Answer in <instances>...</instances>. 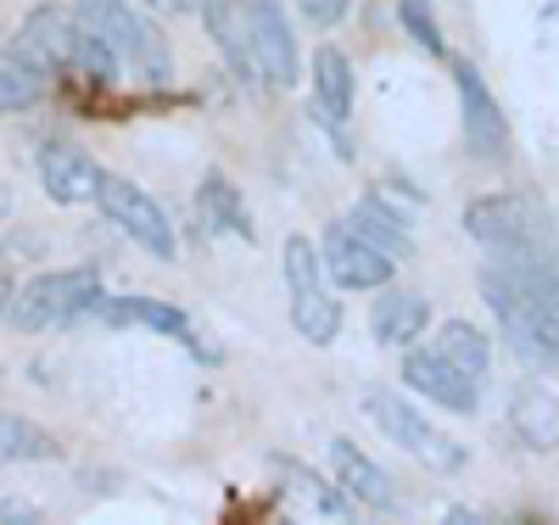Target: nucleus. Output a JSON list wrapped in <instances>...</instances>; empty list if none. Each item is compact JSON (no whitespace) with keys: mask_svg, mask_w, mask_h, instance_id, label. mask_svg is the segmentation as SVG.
Returning a JSON list of instances; mask_svg holds the SVG:
<instances>
[{"mask_svg":"<svg viewBox=\"0 0 559 525\" xmlns=\"http://www.w3.org/2000/svg\"><path fill=\"white\" fill-rule=\"evenodd\" d=\"M431 324V302L419 291H386L381 285V302H376V342L381 347H414L419 336H426Z\"/></svg>","mask_w":559,"mask_h":525,"instance_id":"16","label":"nucleus"},{"mask_svg":"<svg viewBox=\"0 0 559 525\" xmlns=\"http://www.w3.org/2000/svg\"><path fill=\"white\" fill-rule=\"evenodd\" d=\"M297 7H302V17H308V23L331 28V23H342V17H347L353 0H297Z\"/></svg>","mask_w":559,"mask_h":525,"instance_id":"25","label":"nucleus"},{"mask_svg":"<svg viewBox=\"0 0 559 525\" xmlns=\"http://www.w3.org/2000/svg\"><path fill=\"white\" fill-rule=\"evenodd\" d=\"M324 453H331V475H336V487H342L353 503L376 509V514H381V509H392V498H397V492H392V481H386V469H381V464H369L347 437H336Z\"/></svg>","mask_w":559,"mask_h":525,"instance_id":"14","label":"nucleus"},{"mask_svg":"<svg viewBox=\"0 0 559 525\" xmlns=\"http://www.w3.org/2000/svg\"><path fill=\"white\" fill-rule=\"evenodd\" d=\"M102 297V274L96 269H57V274H39L28 279L23 291L12 297L7 324L23 330V336H39V330H68L79 324Z\"/></svg>","mask_w":559,"mask_h":525,"instance_id":"2","label":"nucleus"},{"mask_svg":"<svg viewBox=\"0 0 559 525\" xmlns=\"http://www.w3.org/2000/svg\"><path fill=\"white\" fill-rule=\"evenodd\" d=\"M45 90H51V73L34 68L17 45H12V51H0V112H28V107H39Z\"/></svg>","mask_w":559,"mask_h":525,"instance_id":"20","label":"nucleus"},{"mask_svg":"<svg viewBox=\"0 0 559 525\" xmlns=\"http://www.w3.org/2000/svg\"><path fill=\"white\" fill-rule=\"evenodd\" d=\"M313 112L331 129H342L347 112H353V68H347V57L336 51V45H324V51L313 57Z\"/></svg>","mask_w":559,"mask_h":525,"instance_id":"17","label":"nucleus"},{"mask_svg":"<svg viewBox=\"0 0 559 525\" xmlns=\"http://www.w3.org/2000/svg\"><path fill=\"white\" fill-rule=\"evenodd\" d=\"M286 285H292V324L297 336L313 347H331L342 336V302L324 285V263L313 252L308 235H292L286 241Z\"/></svg>","mask_w":559,"mask_h":525,"instance_id":"3","label":"nucleus"},{"mask_svg":"<svg viewBox=\"0 0 559 525\" xmlns=\"http://www.w3.org/2000/svg\"><path fill=\"white\" fill-rule=\"evenodd\" d=\"M197 207H202V218H207L213 229H236L241 241H252V218H247L241 196H236V190H229L218 174H207V179H202V196H197Z\"/></svg>","mask_w":559,"mask_h":525,"instance_id":"22","label":"nucleus"},{"mask_svg":"<svg viewBox=\"0 0 559 525\" xmlns=\"http://www.w3.org/2000/svg\"><path fill=\"white\" fill-rule=\"evenodd\" d=\"M0 458H57V437H45L34 419H0Z\"/></svg>","mask_w":559,"mask_h":525,"instance_id":"23","label":"nucleus"},{"mask_svg":"<svg viewBox=\"0 0 559 525\" xmlns=\"http://www.w3.org/2000/svg\"><path fill=\"white\" fill-rule=\"evenodd\" d=\"M347 224L364 235V241L369 247H376V252H386L392 263H403L408 252H414V241H408V224H403V213H392L381 196H364L353 213H347Z\"/></svg>","mask_w":559,"mask_h":525,"instance_id":"18","label":"nucleus"},{"mask_svg":"<svg viewBox=\"0 0 559 525\" xmlns=\"http://www.w3.org/2000/svg\"><path fill=\"white\" fill-rule=\"evenodd\" d=\"M509 431L532 453H554L559 448V397L548 386H521L509 397Z\"/></svg>","mask_w":559,"mask_h":525,"instance_id":"15","label":"nucleus"},{"mask_svg":"<svg viewBox=\"0 0 559 525\" xmlns=\"http://www.w3.org/2000/svg\"><path fill=\"white\" fill-rule=\"evenodd\" d=\"M102 163L90 157L84 146H73V140H51V146L39 152V184L45 196H51L57 207H84L102 196Z\"/></svg>","mask_w":559,"mask_h":525,"instance_id":"11","label":"nucleus"},{"mask_svg":"<svg viewBox=\"0 0 559 525\" xmlns=\"http://www.w3.org/2000/svg\"><path fill=\"white\" fill-rule=\"evenodd\" d=\"M403 386L414 392V397H431L437 408H448V414H476L481 408V386L464 369H453L437 347H403Z\"/></svg>","mask_w":559,"mask_h":525,"instance_id":"8","label":"nucleus"},{"mask_svg":"<svg viewBox=\"0 0 559 525\" xmlns=\"http://www.w3.org/2000/svg\"><path fill=\"white\" fill-rule=\"evenodd\" d=\"M79 34H84L79 12H62V7H39V12H28V23L17 28V39H12V45H17V51H23L34 68L57 73V68H73Z\"/></svg>","mask_w":559,"mask_h":525,"instance_id":"12","label":"nucleus"},{"mask_svg":"<svg viewBox=\"0 0 559 525\" xmlns=\"http://www.w3.org/2000/svg\"><path fill=\"white\" fill-rule=\"evenodd\" d=\"M274 469H280V481H286L292 492H302V498L313 503V514H324V520H353V498H347L342 487H324L308 464H297V458H274Z\"/></svg>","mask_w":559,"mask_h":525,"instance_id":"21","label":"nucleus"},{"mask_svg":"<svg viewBox=\"0 0 559 525\" xmlns=\"http://www.w3.org/2000/svg\"><path fill=\"white\" fill-rule=\"evenodd\" d=\"M146 7H152V12H197L202 0H146Z\"/></svg>","mask_w":559,"mask_h":525,"instance_id":"26","label":"nucleus"},{"mask_svg":"<svg viewBox=\"0 0 559 525\" xmlns=\"http://www.w3.org/2000/svg\"><path fill=\"white\" fill-rule=\"evenodd\" d=\"M319 263H324V279L342 285V291H381V285L392 279V269H397L386 252L369 247L347 218H336L331 229H324V258Z\"/></svg>","mask_w":559,"mask_h":525,"instance_id":"7","label":"nucleus"},{"mask_svg":"<svg viewBox=\"0 0 559 525\" xmlns=\"http://www.w3.org/2000/svg\"><path fill=\"white\" fill-rule=\"evenodd\" d=\"M453 84H459V118H464V146L476 163H503L509 157V123L503 107L492 102L487 79L476 73V62H453Z\"/></svg>","mask_w":559,"mask_h":525,"instance_id":"5","label":"nucleus"},{"mask_svg":"<svg viewBox=\"0 0 559 525\" xmlns=\"http://www.w3.org/2000/svg\"><path fill=\"white\" fill-rule=\"evenodd\" d=\"M96 207L129 235V241H140L152 258H174V229H168V213L146 196L140 184H129V179H118V174H107L102 179V196H96Z\"/></svg>","mask_w":559,"mask_h":525,"instance_id":"6","label":"nucleus"},{"mask_svg":"<svg viewBox=\"0 0 559 525\" xmlns=\"http://www.w3.org/2000/svg\"><path fill=\"white\" fill-rule=\"evenodd\" d=\"M364 414L381 425L386 442H397L403 453H414V464H431V469H442V475L464 469V448H459L453 437H442L431 419H419L414 403H403L397 392H364Z\"/></svg>","mask_w":559,"mask_h":525,"instance_id":"4","label":"nucleus"},{"mask_svg":"<svg viewBox=\"0 0 559 525\" xmlns=\"http://www.w3.org/2000/svg\"><path fill=\"white\" fill-rule=\"evenodd\" d=\"M73 12L90 34H102L118 62L129 73H140L146 84H168L174 79V51H168V39L152 17H140L129 0H73Z\"/></svg>","mask_w":559,"mask_h":525,"instance_id":"1","label":"nucleus"},{"mask_svg":"<svg viewBox=\"0 0 559 525\" xmlns=\"http://www.w3.org/2000/svg\"><path fill=\"white\" fill-rule=\"evenodd\" d=\"M453 369H464L476 380V386H487V369H492V342L481 336L476 324H464V319H448V324H437V342H431Z\"/></svg>","mask_w":559,"mask_h":525,"instance_id":"19","label":"nucleus"},{"mask_svg":"<svg viewBox=\"0 0 559 525\" xmlns=\"http://www.w3.org/2000/svg\"><path fill=\"white\" fill-rule=\"evenodd\" d=\"M0 520H34V509H23V503H0Z\"/></svg>","mask_w":559,"mask_h":525,"instance_id":"27","label":"nucleus"},{"mask_svg":"<svg viewBox=\"0 0 559 525\" xmlns=\"http://www.w3.org/2000/svg\"><path fill=\"white\" fill-rule=\"evenodd\" d=\"M84 319H96L107 330H157V336H168L179 347L197 342L191 319H185L174 302H157V297H96V308H90Z\"/></svg>","mask_w":559,"mask_h":525,"instance_id":"13","label":"nucleus"},{"mask_svg":"<svg viewBox=\"0 0 559 525\" xmlns=\"http://www.w3.org/2000/svg\"><path fill=\"white\" fill-rule=\"evenodd\" d=\"M12 313V279H0V319Z\"/></svg>","mask_w":559,"mask_h":525,"instance_id":"28","label":"nucleus"},{"mask_svg":"<svg viewBox=\"0 0 559 525\" xmlns=\"http://www.w3.org/2000/svg\"><path fill=\"white\" fill-rule=\"evenodd\" d=\"M397 17H403V28L419 39V51H431V57L448 51V45H442V28H437V12H431V0H397Z\"/></svg>","mask_w":559,"mask_h":525,"instance_id":"24","label":"nucleus"},{"mask_svg":"<svg viewBox=\"0 0 559 525\" xmlns=\"http://www.w3.org/2000/svg\"><path fill=\"white\" fill-rule=\"evenodd\" d=\"M464 229H471V241H481L503 258H521L537 241V207L526 196H481L464 213Z\"/></svg>","mask_w":559,"mask_h":525,"instance_id":"9","label":"nucleus"},{"mask_svg":"<svg viewBox=\"0 0 559 525\" xmlns=\"http://www.w3.org/2000/svg\"><path fill=\"white\" fill-rule=\"evenodd\" d=\"M247 45H252V68L280 84V90H292L302 79V62H297V34L292 23L280 17L274 0H252L247 7Z\"/></svg>","mask_w":559,"mask_h":525,"instance_id":"10","label":"nucleus"}]
</instances>
